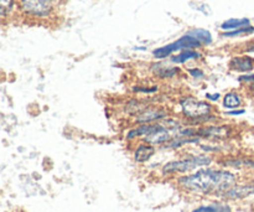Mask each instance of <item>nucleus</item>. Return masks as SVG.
<instances>
[{
	"label": "nucleus",
	"instance_id": "c85d7f7f",
	"mask_svg": "<svg viewBox=\"0 0 254 212\" xmlns=\"http://www.w3.org/2000/svg\"><path fill=\"white\" fill-rule=\"evenodd\" d=\"M250 89H251V94H252V96L254 97V83L252 84V86H251Z\"/></svg>",
	"mask_w": 254,
	"mask_h": 212
},
{
	"label": "nucleus",
	"instance_id": "f257e3e1",
	"mask_svg": "<svg viewBox=\"0 0 254 212\" xmlns=\"http://www.w3.org/2000/svg\"><path fill=\"white\" fill-rule=\"evenodd\" d=\"M238 181L235 173L225 169L203 168L179 176L176 184L183 191L193 195L221 196Z\"/></svg>",
	"mask_w": 254,
	"mask_h": 212
},
{
	"label": "nucleus",
	"instance_id": "9d476101",
	"mask_svg": "<svg viewBox=\"0 0 254 212\" xmlns=\"http://www.w3.org/2000/svg\"><path fill=\"white\" fill-rule=\"evenodd\" d=\"M160 123H154V124H139L135 128L130 129V131L127 133V141H133V139L138 138V137H144L146 138L148 136L153 134L154 132L158 131L160 128Z\"/></svg>",
	"mask_w": 254,
	"mask_h": 212
},
{
	"label": "nucleus",
	"instance_id": "393cba45",
	"mask_svg": "<svg viewBox=\"0 0 254 212\" xmlns=\"http://www.w3.org/2000/svg\"><path fill=\"white\" fill-rule=\"evenodd\" d=\"M246 113V109H233V111H228V116H242Z\"/></svg>",
	"mask_w": 254,
	"mask_h": 212
},
{
	"label": "nucleus",
	"instance_id": "1a4fd4ad",
	"mask_svg": "<svg viewBox=\"0 0 254 212\" xmlns=\"http://www.w3.org/2000/svg\"><path fill=\"white\" fill-rule=\"evenodd\" d=\"M231 71L241 73H251L254 70V59L251 56H236L228 64Z\"/></svg>",
	"mask_w": 254,
	"mask_h": 212
},
{
	"label": "nucleus",
	"instance_id": "7ed1b4c3",
	"mask_svg": "<svg viewBox=\"0 0 254 212\" xmlns=\"http://www.w3.org/2000/svg\"><path fill=\"white\" fill-rule=\"evenodd\" d=\"M212 163V159L208 155H190L188 158L171 160L163 166L164 175H174V174H190L196 171L198 168H203Z\"/></svg>",
	"mask_w": 254,
	"mask_h": 212
},
{
	"label": "nucleus",
	"instance_id": "412c9836",
	"mask_svg": "<svg viewBox=\"0 0 254 212\" xmlns=\"http://www.w3.org/2000/svg\"><path fill=\"white\" fill-rule=\"evenodd\" d=\"M191 212H216V206L215 204H211V205H201L193 209Z\"/></svg>",
	"mask_w": 254,
	"mask_h": 212
},
{
	"label": "nucleus",
	"instance_id": "a211bd4d",
	"mask_svg": "<svg viewBox=\"0 0 254 212\" xmlns=\"http://www.w3.org/2000/svg\"><path fill=\"white\" fill-rule=\"evenodd\" d=\"M254 32V26L250 25V26L240 27L237 30H231V31H225L223 32V36L227 37H233V36H240V35H251Z\"/></svg>",
	"mask_w": 254,
	"mask_h": 212
},
{
	"label": "nucleus",
	"instance_id": "bb28decb",
	"mask_svg": "<svg viewBox=\"0 0 254 212\" xmlns=\"http://www.w3.org/2000/svg\"><path fill=\"white\" fill-rule=\"evenodd\" d=\"M246 52H254V42L253 44L248 45L247 49H246Z\"/></svg>",
	"mask_w": 254,
	"mask_h": 212
},
{
	"label": "nucleus",
	"instance_id": "20e7f679",
	"mask_svg": "<svg viewBox=\"0 0 254 212\" xmlns=\"http://www.w3.org/2000/svg\"><path fill=\"white\" fill-rule=\"evenodd\" d=\"M202 46L200 41H198L196 37L191 36L189 32H186L183 37H180L179 40H176L175 42H171V44L165 45V46H161L159 49H155L153 51V56L155 59H166L170 55H173L174 52L179 51V50H192L197 49V47Z\"/></svg>",
	"mask_w": 254,
	"mask_h": 212
},
{
	"label": "nucleus",
	"instance_id": "f8f14e48",
	"mask_svg": "<svg viewBox=\"0 0 254 212\" xmlns=\"http://www.w3.org/2000/svg\"><path fill=\"white\" fill-rule=\"evenodd\" d=\"M151 70H153L154 73L158 77H160V78H171V77L176 76V74L180 72V69H178V67L164 66V65L161 64L153 65Z\"/></svg>",
	"mask_w": 254,
	"mask_h": 212
},
{
	"label": "nucleus",
	"instance_id": "9b49d317",
	"mask_svg": "<svg viewBox=\"0 0 254 212\" xmlns=\"http://www.w3.org/2000/svg\"><path fill=\"white\" fill-rule=\"evenodd\" d=\"M154 154H155V148H154V145L144 141V143L139 144V145L136 146L135 150H134L133 153V156L134 160H135L136 163L143 164L150 160L154 156Z\"/></svg>",
	"mask_w": 254,
	"mask_h": 212
},
{
	"label": "nucleus",
	"instance_id": "2eb2a0df",
	"mask_svg": "<svg viewBox=\"0 0 254 212\" xmlns=\"http://www.w3.org/2000/svg\"><path fill=\"white\" fill-rule=\"evenodd\" d=\"M226 166H230L233 169H248V170H254V160L253 159H242V158H236L231 159V160H226Z\"/></svg>",
	"mask_w": 254,
	"mask_h": 212
},
{
	"label": "nucleus",
	"instance_id": "423d86ee",
	"mask_svg": "<svg viewBox=\"0 0 254 212\" xmlns=\"http://www.w3.org/2000/svg\"><path fill=\"white\" fill-rule=\"evenodd\" d=\"M21 9L32 16L44 17L51 12V0H21Z\"/></svg>",
	"mask_w": 254,
	"mask_h": 212
},
{
	"label": "nucleus",
	"instance_id": "b1692460",
	"mask_svg": "<svg viewBox=\"0 0 254 212\" xmlns=\"http://www.w3.org/2000/svg\"><path fill=\"white\" fill-rule=\"evenodd\" d=\"M189 73H190L193 78H202V77L205 76L203 71L200 69H190L189 70Z\"/></svg>",
	"mask_w": 254,
	"mask_h": 212
},
{
	"label": "nucleus",
	"instance_id": "4be33fe9",
	"mask_svg": "<svg viewBox=\"0 0 254 212\" xmlns=\"http://www.w3.org/2000/svg\"><path fill=\"white\" fill-rule=\"evenodd\" d=\"M133 91L139 92V93L150 94V93H154V92L158 91V87H134Z\"/></svg>",
	"mask_w": 254,
	"mask_h": 212
},
{
	"label": "nucleus",
	"instance_id": "f03ea898",
	"mask_svg": "<svg viewBox=\"0 0 254 212\" xmlns=\"http://www.w3.org/2000/svg\"><path fill=\"white\" fill-rule=\"evenodd\" d=\"M179 106L183 116L196 124L207 123L216 119V117L212 116L211 104H208L207 102L198 101L195 97H184L179 101Z\"/></svg>",
	"mask_w": 254,
	"mask_h": 212
},
{
	"label": "nucleus",
	"instance_id": "ddd939ff",
	"mask_svg": "<svg viewBox=\"0 0 254 212\" xmlns=\"http://www.w3.org/2000/svg\"><path fill=\"white\" fill-rule=\"evenodd\" d=\"M201 54L195 50H184L180 54L175 55V56L171 57V62L174 64H185V62L190 61V60H196L200 59Z\"/></svg>",
	"mask_w": 254,
	"mask_h": 212
},
{
	"label": "nucleus",
	"instance_id": "4468645a",
	"mask_svg": "<svg viewBox=\"0 0 254 212\" xmlns=\"http://www.w3.org/2000/svg\"><path fill=\"white\" fill-rule=\"evenodd\" d=\"M242 97L237 93V92H230L226 93L222 99V104L225 108L227 109H236L238 107L242 106Z\"/></svg>",
	"mask_w": 254,
	"mask_h": 212
},
{
	"label": "nucleus",
	"instance_id": "6ab92c4d",
	"mask_svg": "<svg viewBox=\"0 0 254 212\" xmlns=\"http://www.w3.org/2000/svg\"><path fill=\"white\" fill-rule=\"evenodd\" d=\"M14 1L15 0H0V12H1V16H5L7 12L11 11Z\"/></svg>",
	"mask_w": 254,
	"mask_h": 212
},
{
	"label": "nucleus",
	"instance_id": "0eeeda50",
	"mask_svg": "<svg viewBox=\"0 0 254 212\" xmlns=\"http://www.w3.org/2000/svg\"><path fill=\"white\" fill-rule=\"evenodd\" d=\"M168 117V112L163 108H145L140 112V113L136 114L135 123L136 124H154L158 123V122L164 121Z\"/></svg>",
	"mask_w": 254,
	"mask_h": 212
},
{
	"label": "nucleus",
	"instance_id": "6e6552de",
	"mask_svg": "<svg viewBox=\"0 0 254 212\" xmlns=\"http://www.w3.org/2000/svg\"><path fill=\"white\" fill-rule=\"evenodd\" d=\"M196 136L198 138L208 139H225L230 136V128L225 126L220 127H203V128H196Z\"/></svg>",
	"mask_w": 254,
	"mask_h": 212
},
{
	"label": "nucleus",
	"instance_id": "39448f33",
	"mask_svg": "<svg viewBox=\"0 0 254 212\" xmlns=\"http://www.w3.org/2000/svg\"><path fill=\"white\" fill-rule=\"evenodd\" d=\"M254 196V179L246 181H237L227 191L220 196L226 201H242Z\"/></svg>",
	"mask_w": 254,
	"mask_h": 212
},
{
	"label": "nucleus",
	"instance_id": "c756f323",
	"mask_svg": "<svg viewBox=\"0 0 254 212\" xmlns=\"http://www.w3.org/2000/svg\"><path fill=\"white\" fill-rule=\"evenodd\" d=\"M5 212H10V211H5Z\"/></svg>",
	"mask_w": 254,
	"mask_h": 212
},
{
	"label": "nucleus",
	"instance_id": "aec40b11",
	"mask_svg": "<svg viewBox=\"0 0 254 212\" xmlns=\"http://www.w3.org/2000/svg\"><path fill=\"white\" fill-rule=\"evenodd\" d=\"M238 82L241 83H248V84H252L254 83V73H243L238 77Z\"/></svg>",
	"mask_w": 254,
	"mask_h": 212
},
{
	"label": "nucleus",
	"instance_id": "cd10ccee",
	"mask_svg": "<svg viewBox=\"0 0 254 212\" xmlns=\"http://www.w3.org/2000/svg\"><path fill=\"white\" fill-rule=\"evenodd\" d=\"M251 210L254 212V196L252 198V200H251Z\"/></svg>",
	"mask_w": 254,
	"mask_h": 212
},
{
	"label": "nucleus",
	"instance_id": "dca6fc26",
	"mask_svg": "<svg viewBox=\"0 0 254 212\" xmlns=\"http://www.w3.org/2000/svg\"><path fill=\"white\" fill-rule=\"evenodd\" d=\"M251 20L247 17H243V19H230L226 20L225 22H222L221 25V29L225 30V31H231V30H237L240 27L250 26Z\"/></svg>",
	"mask_w": 254,
	"mask_h": 212
},
{
	"label": "nucleus",
	"instance_id": "5701e85b",
	"mask_svg": "<svg viewBox=\"0 0 254 212\" xmlns=\"http://www.w3.org/2000/svg\"><path fill=\"white\" fill-rule=\"evenodd\" d=\"M216 212H232V208L226 203H217L215 204Z\"/></svg>",
	"mask_w": 254,
	"mask_h": 212
},
{
	"label": "nucleus",
	"instance_id": "f3484780",
	"mask_svg": "<svg viewBox=\"0 0 254 212\" xmlns=\"http://www.w3.org/2000/svg\"><path fill=\"white\" fill-rule=\"evenodd\" d=\"M189 34H190L191 36L196 37V39H197L202 45L212 44V35H211V32L208 31V30L193 29V30H190Z\"/></svg>",
	"mask_w": 254,
	"mask_h": 212
},
{
	"label": "nucleus",
	"instance_id": "a878e982",
	"mask_svg": "<svg viewBox=\"0 0 254 212\" xmlns=\"http://www.w3.org/2000/svg\"><path fill=\"white\" fill-rule=\"evenodd\" d=\"M206 98L210 99V101L216 102V101H218V99L221 98V94L220 93H213V94L207 93V94H206Z\"/></svg>",
	"mask_w": 254,
	"mask_h": 212
}]
</instances>
